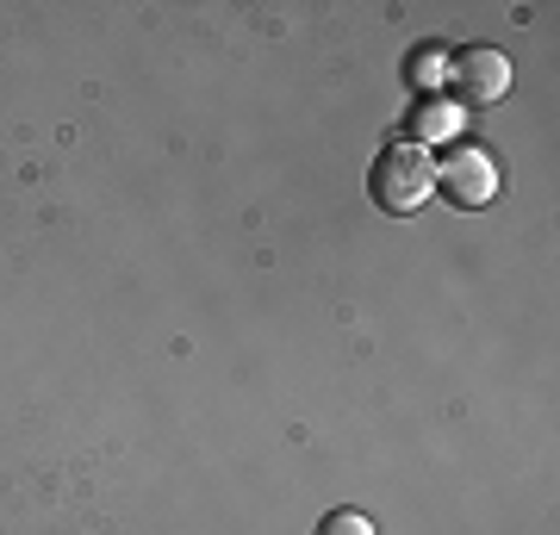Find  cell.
<instances>
[{
  "instance_id": "obj_1",
  "label": "cell",
  "mask_w": 560,
  "mask_h": 535,
  "mask_svg": "<svg viewBox=\"0 0 560 535\" xmlns=\"http://www.w3.org/2000/svg\"><path fill=\"white\" fill-rule=\"evenodd\" d=\"M368 194H374L381 212L411 219L423 199L436 194V162H430V150H423L418 138H393L381 156H374V168H368Z\"/></svg>"
},
{
  "instance_id": "obj_2",
  "label": "cell",
  "mask_w": 560,
  "mask_h": 535,
  "mask_svg": "<svg viewBox=\"0 0 560 535\" xmlns=\"http://www.w3.org/2000/svg\"><path fill=\"white\" fill-rule=\"evenodd\" d=\"M436 194H448V206H460V212H480L499 199V162L480 143H455L436 168Z\"/></svg>"
},
{
  "instance_id": "obj_3",
  "label": "cell",
  "mask_w": 560,
  "mask_h": 535,
  "mask_svg": "<svg viewBox=\"0 0 560 535\" xmlns=\"http://www.w3.org/2000/svg\"><path fill=\"white\" fill-rule=\"evenodd\" d=\"M455 94L486 106V100H504L511 94V62L499 50H460L455 57Z\"/></svg>"
},
{
  "instance_id": "obj_4",
  "label": "cell",
  "mask_w": 560,
  "mask_h": 535,
  "mask_svg": "<svg viewBox=\"0 0 560 535\" xmlns=\"http://www.w3.org/2000/svg\"><path fill=\"white\" fill-rule=\"evenodd\" d=\"M318 535H374V523H368L361 511H330L318 523Z\"/></svg>"
}]
</instances>
